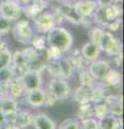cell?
<instances>
[{
	"label": "cell",
	"mask_w": 124,
	"mask_h": 129,
	"mask_svg": "<svg viewBox=\"0 0 124 129\" xmlns=\"http://www.w3.org/2000/svg\"><path fill=\"white\" fill-rule=\"evenodd\" d=\"M105 31V28H102L99 26H95L90 30V39L91 42L96 44V45H99V42H101V39L103 37V34Z\"/></svg>",
	"instance_id": "cell-25"
},
{
	"label": "cell",
	"mask_w": 124,
	"mask_h": 129,
	"mask_svg": "<svg viewBox=\"0 0 124 129\" xmlns=\"http://www.w3.org/2000/svg\"><path fill=\"white\" fill-rule=\"evenodd\" d=\"M54 1H58V2H66L68 0H54Z\"/></svg>",
	"instance_id": "cell-38"
},
{
	"label": "cell",
	"mask_w": 124,
	"mask_h": 129,
	"mask_svg": "<svg viewBox=\"0 0 124 129\" xmlns=\"http://www.w3.org/2000/svg\"><path fill=\"white\" fill-rule=\"evenodd\" d=\"M11 30V23L8 22L7 19L0 17V36L8 34Z\"/></svg>",
	"instance_id": "cell-32"
},
{
	"label": "cell",
	"mask_w": 124,
	"mask_h": 129,
	"mask_svg": "<svg viewBox=\"0 0 124 129\" xmlns=\"http://www.w3.org/2000/svg\"><path fill=\"white\" fill-rule=\"evenodd\" d=\"M120 27H121V19H120V17H119V18H115V19H113V21H111L107 25L106 29L108 31H110V32H115V31H118L120 29Z\"/></svg>",
	"instance_id": "cell-31"
},
{
	"label": "cell",
	"mask_w": 124,
	"mask_h": 129,
	"mask_svg": "<svg viewBox=\"0 0 124 129\" xmlns=\"http://www.w3.org/2000/svg\"><path fill=\"white\" fill-rule=\"evenodd\" d=\"M0 1H1V0H0Z\"/></svg>",
	"instance_id": "cell-42"
},
{
	"label": "cell",
	"mask_w": 124,
	"mask_h": 129,
	"mask_svg": "<svg viewBox=\"0 0 124 129\" xmlns=\"http://www.w3.org/2000/svg\"><path fill=\"white\" fill-rule=\"evenodd\" d=\"M79 79H80V82H81L82 85L93 86L94 84L96 83V81H95V80H94V79L90 75V73H89V71H87L86 68H84V69H81V70H80Z\"/></svg>",
	"instance_id": "cell-27"
},
{
	"label": "cell",
	"mask_w": 124,
	"mask_h": 129,
	"mask_svg": "<svg viewBox=\"0 0 124 129\" xmlns=\"http://www.w3.org/2000/svg\"><path fill=\"white\" fill-rule=\"evenodd\" d=\"M80 128L81 129H99L98 120H96L93 117L81 119V122H80Z\"/></svg>",
	"instance_id": "cell-30"
},
{
	"label": "cell",
	"mask_w": 124,
	"mask_h": 129,
	"mask_svg": "<svg viewBox=\"0 0 124 129\" xmlns=\"http://www.w3.org/2000/svg\"><path fill=\"white\" fill-rule=\"evenodd\" d=\"M24 92H25V89H24L21 78L14 75L13 78L10 80V82L8 83V85L5 89V95L10 96L14 99H17L24 94Z\"/></svg>",
	"instance_id": "cell-15"
},
{
	"label": "cell",
	"mask_w": 124,
	"mask_h": 129,
	"mask_svg": "<svg viewBox=\"0 0 124 129\" xmlns=\"http://www.w3.org/2000/svg\"><path fill=\"white\" fill-rule=\"evenodd\" d=\"M76 1H79V0H68V2H70V3H73Z\"/></svg>",
	"instance_id": "cell-39"
},
{
	"label": "cell",
	"mask_w": 124,
	"mask_h": 129,
	"mask_svg": "<svg viewBox=\"0 0 124 129\" xmlns=\"http://www.w3.org/2000/svg\"><path fill=\"white\" fill-rule=\"evenodd\" d=\"M101 54V48H99L96 44L92 43L91 41L85 43L81 48V55L83 56L86 61H95L97 60Z\"/></svg>",
	"instance_id": "cell-17"
},
{
	"label": "cell",
	"mask_w": 124,
	"mask_h": 129,
	"mask_svg": "<svg viewBox=\"0 0 124 129\" xmlns=\"http://www.w3.org/2000/svg\"><path fill=\"white\" fill-rule=\"evenodd\" d=\"M98 7H108L111 3H113L114 0H95Z\"/></svg>",
	"instance_id": "cell-34"
},
{
	"label": "cell",
	"mask_w": 124,
	"mask_h": 129,
	"mask_svg": "<svg viewBox=\"0 0 124 129\" xmlns=\"http://www.w3.org/2000/svg\"><path fill=\"white\" fill-rule=\"evenodd\" d=\"M16 1L19 3V5H22V6H26L27 3H29L31 0H16Z\"/></svg>",
	"instance_id": "cell-37"
},
{
	"label": "cell",
	"mask_w": 124,
	"mask_h": 129,
	"mask_svg": "<svg viewBox=\"0 0 124 129\" xmlns=\"http://www.w3.org/2000/svg\"><path fill=\"white\" fill-rule=\"evenodd\" d=\"M33 22H34V28L36 29V31L41 35L46 34L50 29H52L54 26H56L53 12L47 11V10H44L40 12L39 14H37L33 18Z\"/></svg>",
	"instance_id": "cell-6"
},
{
	"label": "cell",
	"mask_w": 124,
	"mask_h": 129,
	"mask_svg": "<svg viewBox=\"0 0 124 129\" xmlns=\"http://www.w3.org/2000/svg\"><path fill=\"white\" fill-rule=\"evenodd\" d=\"M47 90L57 100H64L70 94V85L64 79L53 78L49 83Z\"/></svg>",
	"instance_id": "cell-7"
},
{
	"label": "cell",
	"mask_w": 124,
	"mask_h": 129,
	"mask_svg": "<svg viewBox=\"0 0 124 129\" xmlns=\"http://www.w3.org/2000/svg\"><path fill=\"white\" fill-rule=\"evenodd\" d=\"M118 129H122V127H120V128H118Z\"/></svg>",
	"instance_id": "cell-41"
},
{
	"label": "cell",
	"mask_w": 124,
	"mask_h": 129,
	"mask_svg": "<svg viewBox=\"0 0 124 129\" xmlns=\"http://www.w3.org/2000/svg\"><path fill=\"white\" fill-rule=\"evenodd\" d=\"M46 46L58 52V53H66L72 47L73 36L72 34L63 26H54L52 29L46 32L45 36Z\"/></svg>",
	"instance_id": "cell-1"
},
{
	"label": "cell",
	"mask_w": 124,
	"mask_h": 129,
	"mask_svg": "<svg viewBox=\"0 0 124 129\" xmlns=\"http://www.w3.org/2000/svg\"><path fill=\"white\" fill-rule=\"evenodd\" d=\"M12 34L14 39L17 42L23 44H30L34 37V28L30 26L28 18H21L14 23V26L12 28Z\"/></svg>",
	"instance_id": "cell-3"
},
{
	"label": "cell",
	"mask_w": 124,
	"mask_h": 129,
	"mask_svg": "<svg viewBox=\"0 0 124 129\" xmlns=\"http://www.w3.org/2000/svg\"><path fill=\"white\" fill-rule=\"evenodd\" d=\"M11 57H12V54L7 47L0 48V69L2 67L7 66V64L11 63Z\"/></svg>",
	"instance_id": "cell-28"
},
{
	"label": "cell",
	"mask_w": 124,
	"mask_h": 129,
	"mask_svg": "<svg viewBox=\"0 0 124 129\" xmlns=\"http://www.w3.org/2000/svg\"><path fill=\"white\" fill-rule=\"evenodd\" d=\"M45 70L53 78L66 80L68 78H70L75 69L71 66L68 58L57 57V58H51L47 60Z\"/></svg>",
	"instance_id": "cell-2"
},
{
	"label": "cell",
	"mask_w": 124,
	"mask_h": 129,
	"mask_svg": "<svg viewBox=\"0 0 124 129\" xmlns=\"http://www.w3.org/2000/svg\"><path fill=\"white\" fill-rule=\"evenodd\" d=\"M93 110H94V116L98 119L103 118L104 116L109 114V108H108L107 103L105 101L95 103L93 106Z\"/></svg>",
	"instance_id": "cell-24"
},
{
	"label": "cell",
	"mask_w": 124,
	"mask_h": 129,
	"mask_svg": "<svg viewBox=\"0 0 124 129\" xmlns=\"http://www.w3.org/2000/svg\"><path fill=\"white\" fill-rule=\"evenodd\" d=\"M23 16V6L16 0H1L0 1V17L10 23H15Z\"/></svg>",
	"instance_id": "cell-4"
},
{
	"label": "cell",
	"mask_w": 124,
	"mask_h": 129,
	"mask_svg": "<svg viewBox=\"0 0 124 129\" xmlns=\"http://www.w3.org/2000/svg\"><path fill=\"white\" fill-rule=\"evenodd\" d=\"M34 117L35 116L29 111H25V110L18 111L17 110L14 115L7 118V123H13L21 129H24V128L29 127L30 125H33Z\"/></svg>",
	"instance_id": "cell-12"
},
{
	"label": "cell",
	"mask_w": 124,
	"mask_h": 129,
	"mask_svg": "<svg viewBox=\"0 0 124 129\" xmlns=\"http://www.w3.org/2000/svg\"><path fill=\"white\" fill-rule=\"evenodd\" d=\"M98 47L109 56H114L122 52V44L120 40L113 35V32L108 30L104 31Z\"/></svg>",
	"instance_id": "cell-5"
},
{
	"label": "cell",
	"mask_w": 124,
	"mask_h": 129,
	"mask_svg": "<svg viewBox=\"0 0 124 129\" xmlns=\"http://www.w3.org/2000/svg\"><path fill=\"white\" fill-rule=\"evenodd\" d=\"M93 116H94V110L91 102L80 104V107L78 109V118L84 119V118L93 117Z\"/></svg>",
	"instance_id": "cell-23"
},
{
	"label": "cell",
	"mask_w": 124,
	"mask_h": 129,
	"mask_svg": "<svg viewBox=\"0 0 124 129\" xmlns=\"http://www.w3.org/2000/svg\"><path fill=\"white\" fill-rule=\"evenodd\" d=\"M110 68H111V64L109 61L97 59L95 61H92L86 69L89 71L90 75L95 81H102L105 78V75L107 74V72L109 71Z\"/></svg>",
	"instance_id": "cell-9"
},
{
	"label": "cell",
	"mask_w": 124,
	"mask_h": 129,
	"mask_svg": "<svg viewBox=\"0 0 124 129\" xmlns=\"http://www.w3.org/2000/svg\"><path fill=\"white\" fill-rule=\"evenodd\" d=\"M121 81H122V74L121 72L112 69L110 68L109 71L107 72V74L105 75V78L102 80L103 82V85L106 86L107 88L110 87V88H114V87H119L120 84H121Z\"/></svg>",
	"instance_id": "cell-18"
},
{
	"label": "cell",
	"mask_w": 124,
	"mask_h": 129,
	"mask_svg": "<svg viewBox=\"0 0 124 129\" xmlns=\"http://www.w3.org/2000/svg\"><path fill=\"white\" fill-rule=\"evenodd\" d=\"M11 67L15 76H21L28 71V62H27L26 56L24 55L23 51H16L12 54L11 57Z\"/></svg>",
	"instance_id": "cell-11"
},
{
	"label": "cell",
	"mask_w": 124,
	"mask_h": 129,
	"mask_svg": "<svg viewBox=\"0 0 124 129\" xmlns=\"http://www.w3.org/2000/svg\"><path fill=\"white\" fill-rule=\"evenodd\" d=\"M33 125L35 129H56V124L44 113H39L34 117Z\"/></svg>",
	"instance_id": "cell-20"
},
{
	"label": "cell",
	"mask_w": 124,
	"mask_h": 129,
	"mask_svg": "<svg viewBox=\"0 0 124 129\" xmlns=\"http://www.w3.org/2000/svg\"><path fill=\"white\" fill-rule=\"evenodd\" d=\"M58 129H81L80 128V122L75 118H67L63 120L59 125Z\"/></svg>",
	"instance_id": "cell-29"
},
{
	"label": "cell",
	"mask_w": 124,
	"mask_h": 129,
	"mask_svg": "<svg viewBox=\"0 0 124 129\" xmlns=\"http://www.w3.org/2000/svg\"><path fill=\"white\" fill-rule=\"evenodd\" d=\"M31 46L35 47L36 50L39 51H43L46 48V41H45V37L41 34L39 35H34L33 40H31Z\"/></svg>",
	"instance_id": "cell-26"
},
{
	"label": "cell",
	"mask_w": 124,
	"mask_h": 129,
	"mask_svg": "<svg viewBox=\"0 0 124 129\" xmlns=\"http://www.w3.org/2000/svg\"><path fill=\"white\" fill-rule=\"evenodd\" d=\"M122 119L121 116L117 117L111 114H108L106 116H104L103 118L98 119V128L99 129H118L120 127H122Z\"/></svg>",
	"instance_id": "cell-19"
},
{
	"label": "cell",
	"mask_w": 124,
	"mask_h": 129,
	"mask_svg": "<svg viewBox=\"0 0 124 129\" xmlns=\"http://www.w3.org/2000/svg\"><path fill=\"white\" fill-rule=\"evenodd\" d=\"M6 123H7V117L2 114L1 112H0V126L3 125V124H6Z\"/></svg>",
	"instance_id": "cell-36"
},
{
	"label": "cell",
	"mask_w": 124,
	"mask_h": 129,
	"mask_svg": "<svg viewBox=\"0 0 124 129\" xmlns=\"http://www.w3.org/2000/svg\"><path fill=\"white\" fill-rule=\"evenodd\" d=\"M71 5H72L75 13L83 21L92 17L98 7L95 0H79V1H76Z\"/></svg>",
	"instance_id": "cell-8"
},
{
	"label": "cell",
	"mask_w": 124,
	"mask_h": 129,
	"mask_svg": "<svg viewBox=\"0 0 124 129\" xmlns=\"http://www.w3.org/2000/svg\"><path fill=\"white\" fill-rule=\"evenodd\" d=\"M0 96H3V91L1 89V87H0Z\"/></svg>",
	"instance_id": "cell-40"
},
{
	"label": "cell",
	"mask_w": 124,
	"mask_h": 129,
	"mask_svg": "<svg viewBox=\"0 0 124 129\" xmlns=\"http://www.w3.org/2000/svg\"><path fill=\"white\" fill-rule=\"evenodd\" d=\"M93 86L82 85L81 84V86H79L77 89H76L75 94H73V99L79 104L91 102L92 101V95H93Z\"/></svg>",
	"instance_id": "cell-16"
},
{
	"label": "cell",
	"mask_w": 124,
	"mask_h": 129,
	"mask_svg": "<svg viewBox=\"0 0 124 129\" xmlns=\"http://www.w3.org/2000/svg\"><path fill=\"white\" fill-rule=\"evenodd\" d=\"M17 110L18 109H17L16 99L12 98L10 96H7V95L0 96V112H1L7 118L12 115H14Z\"/></svg>",
	"instance_id": "cell-14"
},
{
	"label": "cell",
	"mask_w": 124,
	"mask_h": 129,
	"mask_svg": "<svg viewBox=\"0 0 124 129\" xmlns=\"http://www.w3.org/2000/svg\"><path fill=\"white\" fill-rule=\"evenodd\" d=\"M13 76H14V73H13V70H12L11 63L7 64V66L2 67L0 69V87L3 90V95H5V89L8 85V83L10 82V80Z\"/></svg>",
	"instance_id": "cell-21"
},
{
	"label": "cell",
	"mask_w": 124,
	"mask_h": 129,
	"mask_svg": "<svg viewBox=\"0 0 124 129\" xmlns=\"http://www.w3.org/2000/svg\"><path fill=\"white\" fill-rule=\"evenodd\" d=\"M92 17L94 18V23L96 25H98L102 28H106L107 25L109 24V21H108L107 15H106L105 7H97V9L94 12Z\"/></svg>",
	"instance_id": "cell-22"
},
{
	"label": "cell",
	"mask_w": 124,
	"mask_h": 129,
	"mask_svg": "<svg viewBox=\"0 0 124 129\" xmlns=\"http://www.w3.org/2000/svg\"><path fill=\"white\" fill-rule=\"evenodd\" d=\"M0 129H21V128L13 123H6L0 126Z\"/></svg>",
	"instance_id": "cell-35"
},
{
	"label": "cell",
	"mask_w": 124,
	"mask_h": 129,
	"mask_svg": "<svg viewBox=\"0 0 124 129\" xmlns=\"http://www.w3.org/2000/svg\"><path fill=\"white\" fill-rule=\"evenodd\" d=\"M25 100L28 106L33 108H40L44 106L45 102V90L40 88H36V89L26 91Z\"/></svg>",
	"instance_id": "cell-13"
},
{
	"label": "cell",
	"mask_w": 124,
	"mask_h": 129,
	"mask_svg": "<svg viewBox=\"0 0 124 129\" xmlns=\"http://www.w3.org/2000/svg\"><path fill=\"white\" fill-rule=\"evenodd\" d=\"M24 89L26 91L36 89V88H40L42 84V75L41 72L38 71H34V70H28L25 72L22 76H21Z\"/></svg>",
	"instance_id": "cell-10"
},
{
	"label": "cell",
	"mask_w": 124,
	"mask_h": 129,
	"mask_svg": "<svg viewBox=\"0 0 124 129\" xmlns=\"http://www.w3.org/2000/svg\"><path fill=\"white\" fill-rule=\"evenodd\" d=\"M58 100L55 98V97L51 94L49 90H45V102H44V106L46 107H51L53 106L54 103H56Z\"/></svg>",
	"instance_id": "cell-33"
}]
</instances>
